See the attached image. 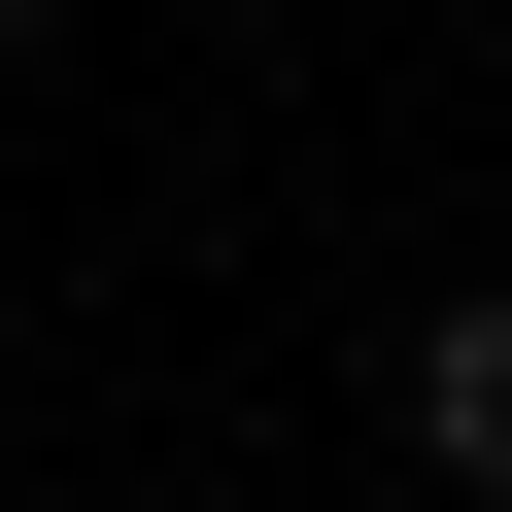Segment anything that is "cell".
Returning <instances> with one entry per match:
<instances>
[{"label":"cell","instance_id":"2","mask_svg":"<svg viewBox=\"0 0 512 512\" xmlns=\"http://www.w3.org/2000/svg\"><path fill=\"white\" fill-rule=\"evenodd\" d=\"M0 35H35V0H0Z\"/></svg>","mask_w":512,"mask_h":512},{"label":"cell","instance_id":"1","mask_svg":"<svg viewBox=\"0 0 512 512\" xmlns=\"http://www.w3.org/2000/svg\"><path fill=\"white\" fill-rule=\"evenodd\" d=\"M410 444H444V478H512V274H478V308H410Z\"/></svg>","mask_w":512,"mask_h":512}]
</instances>
